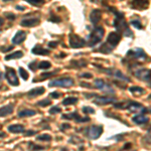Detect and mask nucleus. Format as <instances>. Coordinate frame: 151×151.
Masks as SVG:
<instances>
[{
  "instance_id": "1",
  "label": "nucleus",
  "mask_w": 151,
  "mask_h": 151,
  "mask_svg": "<svg viewBox=\"0 0 151 151\" xmlns=\"http://www.w3.org/2000/svg\"><path fill=\"white\" fill-rule=\"evenodd\" d=\"M121 40V35L118 32H110L106 41L99 47L98 52L102 53H110Z\"/></svg>"
},
{
  "instance_id": "2",
  "label": "nucleus",
  "mask_w": 151,
  "mask_h": 151,
  "mask_svg": "<svg viewBox=\"0 0 151 151\" xmlns=\"http://www.w3.org/2000/svg\"><path fill=\"white\" fill-rule=\"evenodd\" d=\"M115 13V19H114V26L116 27L117 30H119L120 32H122L125 36H132V31L130 30L128 26V23L126 22L125 17L123 14H121L120 12H117L113 10Z\"/></svg>"
},
{
  "instance_id": "3",
  "label": "nucleus",
  "mask_w": 151,
  "mask_h": 151,
  "mask_svg": "<svg viewBox=\"0 0 151 151\" xmlns=\"http://www.w3.org/2000/svg\"><path fill=\"white\" fill-rule=\"evenodd\" d=\"M104 33H105V30L102 26H96V27L91 31L90 35L88 36V41H87L88 45H89V47H94L97 43H99L100 41L103 40Z\"/></svg>"
},
{
  "instance_id": "4",
  "label": "nucleus",
  "mask_w": 151,
  "mask_h": 151,
  "mask_svg": "<svg viewBox=\"0 0 151 151\" xmlns=\"http://www.w3.org/2000/svg\"><path fill=\"white\" fill-rule=\"evenodd\" d=\"M114 107L117 109H127L129 112H132V113H138L141 114L143 112L146 111V109L142 106L140 103L137 102H127V103H120V104H115Z\"/></svg>"
},
{
  "instance_id": "5",
  "label": "nucleus",
  "mask_w": 151,
  "mask_h": 151,
  "mask_svg": "<svg viewBox=\"0 0 151 151\" xmlns=\"http://www.w3.org/2000/svg\"><path fill=\"white\" fill-rule=\"evenodd\" d=\"M74 80L72 78L65 77V78H60V79L53 80L48 83V87H63V88H70L74 86Z\"/></svg>"
},
{
  "instance_id": "6",
  "label": "nucleus",
  "mask_w": 151,
  "mask_h": 151,
  "mask_svg": "<svg viewBox=\"0 0 151 151\" xmlns=\"http://www.w3.org/2000/svg\"><path fill=\"white\" fill-rule=\"evenodd\" d=\"M69 42L70 47L73 48H81L84 47L87 45V41L82 38L81 36H79L76 33H70L69 36Z\"/></svg>"
},
{
  "instance_id": "7",
  "label": "nucleus",
  "mask_w": 151,
  "mask_h": 151,
  "mask_svg": "<svg viewBox=\"0 0 151 151\" xmlns=\"http://www.w3.org/2000/svg\"><path fill=\"white\" fill-rule=\"evenodd\" d=\"M102 133H103V126L92 125L91 127H89L87 129L86 135L90 138V139L95 140V139H98L100 136L102 135Z\"/></svg>"
},
{
  "instance_id": "8",
  "label": "nucleus",
  "mask_w": 151,
  "mask_h": 151,
  "mask_svg": "<svg viewBox=\"0 0 151 151\" xmlns=\"http://www.w3.org/2000/svg\"><path fill=\"white\" fill-rule=\"evenodd\" d=\"M146 53L143 52L142 48H134V50H129L127 52V58H132L135 60H146Z\"/></svg>"
},
{
  "instance_id": "9",
  "label": "nucleus",
  "mask_w": 151,
  "mask_h": 151,
  "mask_svg": "<svg viewBox=\"0 0 151 151\" xmlns=\"http://www.w3.org/2000/svg\"><path fill=\"white\" fill-rule=\"evenodd\" d=\"M5 77L7 79V82H8L9 85L11 86H18L19 82H18V78L17 75H16V70L12 68H6V74Z\"/></svg>"
},
{
  "instance_id": "10",
  "label": "nucleus",
  "mask_w": 151,
  "mask_h": 151,
  "mask_svg": "<svg viewBox=\"0 0 151 151\" xmlns=\"http://www.w3.org/2000/svg\"><path fill=\"white\" fill-rule=\"evenodd\" d=\"M106 73L108 76H111L113 78H116L118 80H121V81H124V82H130V79L128 77H126L125 75L123 74L122 72H120L119 70H116V69H102Z\"/></svg>"
},
{
  "instance_id": "11",
  "label": "nucleus",
  "mask_w": 151,
  "mask_h": 151,
  "mask_svg": "<svg viewBox=\"0 0 151 151\" xmlns=\"http://www.w3.org/2000/svg\"><path fill=\"white\" fill-rule=\"evenodd\" d=\"M95 86L98 88L99 90H101L102 92H104V93H106V94H114V93H115V91H114L113 88H112L110 85L107 84L105 81H103V80H101V79L95 80Z\"/></svg>"
},
{
  "instance_id": "12",
  "label": "nucleus",
  "mask_w": 151,
  "mask_h": 151,
  "mask_svg": "<svg viewBox=\"0 0 151 151\" xmlns=\"http://www.w3.org/2000/svg\"><path fill=\"white\" fill-rule=\"evenodd\" d=\"M135 77L138 78L141 81H144V82H147L148 84L150 83L151 81V70H148V69H140V70H137L135 72Z\"/></svg>"
},
{
  "instance_id": "13",
  "label": "nucleus",
  "mask_w": 151,
  "mask_h": 151,
  "mask_svg": "<svg viewBox=\"0 0 151 151\" xmlns=\"http://www.w3.org/2000/svg\"><path fill=\"white\" fill-rule=\"evenodd\" d=\"M62 118L67 119V120H75L77 123H84V122H88V121H90L89 117L82 118V117H80L79 114H77V113H70V114H67V115H63Z\"/></svg>"
},
{
  "instance_id": "14",
  "label": "nucleus",
  "mask_w": 151,
  "mask_h": 151,
  "mask_svg": "<svg viewBox=\"0 0 151 151\" xmlns=\"http://www.w3.org/2000/svg\"><path fill=\"white\" fill-rule=\"evenodd\" d=\"M40 22V19L38 17H29V18H24L21 20L20 25L23 27H32V26L38 25V23Z\"/></svg>"
},
{
  "instance_id": "15",
  "label": "nucleus",
  "mask_w": 151,
  "mask_h": 151,
  "mask_svg": "<svg viewBox=\"0 0 151 151\" xmlns=\"http://www.w3.org/2000/svg\"><path fill=\"white\" fill-rule=\"evenodd\" d=\"M25 38H26L25 31L19 30L15 33V35H14L13 38H12V43H13L14 45H21L24 40H25Z\"/></svg>"
},
{
  "instance_id": "16",
  "label": "nucleus",
  "mask_w": 151,
  "mask_h": 151,
  "mask_svg": "<svg viewBox=\"0 0 151 151\" xmlns=\"http://www.w3.org/2000/svg\"><path fill=\"white\" fill-rule=\"evenodd\" d=\"M115 101H116V98H109V97L96 96V99L94 100V103L97 104V105H100V106H104V105H107V104L114 103Z\"/></svg>"
},
{
  "instance_id": "17",
  "label": "nucleus",
  "mask_w": 151,
  "mask_h": 151,
  "mask_svg": "<svg viewBox=\"0 0 151 151\" xmlns=\"http://www.w3.org/2000/svg\"><path fill=\"white\" fill-rule=\"evenodd\" d=\"M101 18H102V11L100 9H94L91 12V14H90V20H91V22L93 24L99 23Z\"/></svg>"
},
{
  "instance_id": "18",
  "label": "nucleus",
  "mask_w": 151,
  "mask_h": 151,
  "mask_svg": "<svg viewBox=\"0 0 151 151\" xmlns=\"http://www.w3.org/2000/svg\"><path fill=\"white\" fill-rule=\"evenodd\" d=\"M132 121L135 124H137V125H142V124L147 123L148 121H149V118H148V116L141 113V114H137L136 116H134L132 118Z\"/></svg>"
},
{
  "instance_id": "19",
  "label": "nucleus",
  "mask_w": 151,
  "mask_h": 151,
  "mask_svg": "<svg viewBox=\"0 0 151 151\" xmlns=\"http://www.w3.org/2000/svg\"><path fill=\"white\" fill-rule=\"evenodd\" d=\"M8 131L10 133H13V134L25 133V129H24V126L20 125V124H13V125L8 126Z\"/></svg>"
},
{
  "instance_id": "20",
  "label": "nucleus",
  "mask_w": 151,
  "mask_h": 151,
  "mask_svg": "<svg viewBox=\"0 0 151 151\" xmlns=\"http://www.w3.org/2000/svg\"><path fill=\"white\" fill-rule=\"evenodd\" d=\"M14 110V106L12 104L5 105V106L0 108V117H6L8 115L12 114V112Z\"/></svg>"
},
{
  "instance_id": "21",
  "label": "nucleus",
  "mask_w": 151,
  "mask_h": 151,
  "mask_svg": "<svg viewBox=\"0 0 151 151\" xmlns=\"http://www.w3.org/2000/svg\"><path fill=\"white\" fill-rule=\"evenodd\" d=\"M31 52L36 55H47L50 53V50H47V48H43L42 47H40V45H35V47L31 50Z\"/></svg>"
},
{
  "instance_id": "22",
  "label": "nucleus",
  "mask_w": 151,
  "mask_h": 151,
  "mask_svg": "<svg viewBox=\"0 0 151 151\" xmlns=\"http://www.w3.org/2000/svg\"><path fill=\"white\" fill-rule=\"evenodd\" d=\"M149 2L148 1H133L130 3V6L134 9H138V10H143L148 6Z\"/></svg>"
},
{
  "instance_id": "23",
  "label": "nucleus",
  "mask_w": 151,
  "mask_h": 151,
  "mask_svg": "<svg viewBox=\"0 0 151 151\" xmlns=\"http://www.w3.org/2000/svg\"><path fill=\"white\" fill-rule=\"evenodd\" d=\"M45 92V88L43 87H38V88H35V89L30 90V91L27 92V96L28 97H37L42 95Z\"/></svg>"
},
{
  "instance_id": "24",
  "label": "nucleus",
  "mask_w": 151,
  "mask_h": 151,
  "mask_svg": "<svg viewBox=\"0 0 151 151\" xmlns=\"http://www.w3.org/2000/svg\"><path fill=\"white\" fill-rule=\"evenodd\" d=\"M36 112L35 110H30V109H24L18 112V117L19 118H26V117H31L35 116Z\"/></svg>"
},
{
  "instance_id": "25",
  "label": "nucleus",
  "mask_w": 151,
  "mask_h": 151,
  "mask_svg": "<svg viewBox=\"0 0 151 151\" xmlns=\"http://www.w3.org/2000/svg\"><path fill=\"white\" fill-rule=\"evenodd\" d=\"M129 91L133 95H135V96H140V95H143L145 93V90L141 87H131L129 89Z\"/></svg>"
},
{
  "instance_id": "26",
  "label": "nucleus",
  "mask_w": 151,
  "mask_h": 151,
  "mask_svg": "<svg viewBox=\"0 0 151 151\" xmlns=\"http://www.w3.org/2000/svg\"><path fill=\"white\" fill-rule=\"evenodd\" d=\"M23 52H20V50H17V52H14L10 53V55H6L5 57V60H13V58H22Z\"/></svg>"
},
{
  "instance_id": "27",
  "label": "nucleus",
  "mask_w": 151,
  "mask_h": 151,
  "mask_svg": "<svg viewBox=\"0 0 151 151\" xmlns=\"http://www.w3.org/2000/svg\"><path fill=\"white\" fill-rule=\"evenodd\" d=\"M78 98H76V97H68V98H65L64 101H63V105H65V106H69V105H74V104H77L78 103Z\"/></svg>"
},
{
  "instance_id": "28",
  "label": "nucleus",
  "mask_w": 151,
  "mask_h": 151,
  "mask_svg": "<svg viewBox=\"0 0 151 151\" xmlns=\"http://www.w3.org/2000/svg\"><path fill=\"white\" fill-rule=\"evenodd\" d=\"M52 67V64L47 60H42L40 62V64L37 65V69H40V70H47V69H50Z\"/></svg>"
},
{
  "instance_id": "29",
  "label": "nucleus",
  "mask_w": 151,
  "mask_h": 151,
  "mask_svg": "<svg viewBox=\"0 0 151 151\" xmlns=\"http://www.w3.org/2000/svg\"><path fill=\"white\" fill-rule=\"evenodd\" d=\"M74 67L76 68H84L87 65V62L85 60H74V62L70 63Z\"/></svg>"
},
{
  "instance_id": "30",
  "label": "nucleus",
  "mask_w": 151,
  "mask_h": 151,
  "mask_svg": "<svg viewBox=\"0 0 151 151\" xmlns=\"http://www.w3.org/2000/svg\"><path fill=\"white\" fill-rule=\"evenodd\" d=\"M38 141H45V142H48V141L52 140V136L48 135V134H41V135L37 136L36 138Z\"/></svg>"
},
{
  "instance_id": "31",
  "label": "nucleus",
  "mask_w": 151,
  "mask_h": 151,
  "mask_svg": "<svg viewBox=\"0 0 151 151\" xmlns=\"http://www.w3.org/2000/svg\"><path fill=\"white\" fill-rule=\"evenodd\" d=\"M18 72H19V75H20V77L22 78V79L24 80V81H27V80H28V78H29L28 73L26 72V70H24L23 68H19Z\"/></svg>"
},
{
  "instance_id": "32",
  "label": "nucleus",
  "mask_w": 151,
  "mask_h": 151,
  "mask_svg": "<svg viewBox=\"0 0 151 151\" xmlns=\"http://www.w3.org/2000/svg\"><path fill=\"white\" fill-rule=\"evenodd\" d=\"M52 104V101H50V99L47 98V99H43V100H41V101L40 102H37V106H40V107H47L48 106V105H50Z\"/></svg>"
},
{
  "instance_id": "33",
  "label": "nucleus",
  "mask_w": 151,
  "mask_h": 151,
  "mask_svg": "<svg viewBox=\"0 0 151 151\" xmlns=\"http://www.w3.org/2000/svg\"><path fill=\"white\" fill-rule=\"evenodd\" d=\"M62 112V108L58 106H52V108L50 109V111H48V113L52 114V115H53V114H57V113H60Z\"/></svg>"
},
{
  "instance_id": "34",
  "label": "nucleus",
  "mask_w": 151,
  "mask_h": 151,
  "mask_svg": "<svg viewBox=\"0 0 151 151\" xmlns=\"http://www.w3.org/2000/svg\"><path fill=\"white\" fill-rule=\"evenodd\" d=\"M27 3L31 4V5H40V4H43L45 1L43 0H25Z\"/></svg>"
},
{
  "instance_id": "35",
  "label": "nucleus",
  "mask_w": 151,
  "mask_h": 151,
  "mask_svg": "<svg viewBox=\"0 0 151 151\" xmlns=\"http://www.w3.org/2000/svg\"><path fill=\"white\" fill-rule=\"evenodd\" d=\"M29 145H30V149L32 151H38V150H43L45 149V147H41V146H38V145H35L33 144V143L29 142Z\"/></svg>"
},
{
  "instance_id": "36",
  "label": "nucleus",
  "mask_w": 151,
  "mask_h": 151,
  "mask_svg": "<svg viewBox=\"0 0 151 151\" xmlns=\"http://www.w3.org/2000/svg\"><path fill=\"white\" fill-rule=\"evenodd\" d=\"M83 112H84L85 114H94L95 113V110L93 108H91V107H87V106H85V107H83Z\"/></svg>"
},
{
  "instance_id": "37",
  "label": "nucleus",
  "mask_w": 151,
  "mask_h": 151,
  "mask_svg": "<svg viewBox=\"0 0 151 151\" xmlns=\"http://www.w3.org/2000/svg\"><path fill=\"white\" fill-rule=\"evenodd\" d=\"M131 24L134 26V27L138 28V29H141L142 28V24L139 20H131Z\"/></svg>"
},
{
  "instance_id": "38",
  "label": "nucleus",
  "mask_w": 151,
  "mask_h": 151,
  "mask_svg": "<svg viewBox=\"0 0 151 151\" xmlns=\"http://www.w3.org/2000/svg\"><path fill=\"white\" fill-rule=\"evenodd\" d=\"M48 20H50V21H52V22H60V21H62V19L58 17V16L53 15V14L52 13V16H50V17L48 18Z\"/></svg>"
},
{
  "instance_id": "39",
  "label": "nucleus",
  "mask_w": 151,
  "mask_h": 151,
  "mask_svg": "<svg viewBox=\"0 0 151 151\" xmlns=\"http://www.w3.org/2000/svg\"><path fill=\"white\" fill-rule=\"evenodd\" d=\"M144 141L149 145H151V130L148 131V133L144 136Z\"/></svg>"
},
{
  "instance_id": "40",
  "label": "nucleus",
  "mask_w": 151,
  "mask_h": 151,
  "mask_svg": "<svg viewBox=\"0 0 151 151\" xmlns=\"http://www.w3.org/2000/svg\"><path fill=\"white\" fill-rule=\"evenodd\" d=\"M57 73V70L55 72H52V73H43L42 75H41V78L42 79H47V78H50V77H52V76H53Z\"/></svg>"
},
{
  "instance_id": "41",
  "label": "nucleus",
  "mask_w": 151,
  "mask_h": 151,
  "mask_svg": "<svg viewBox=\"0 0 151 151\" xmlns=\"http://www.w3.org/2000/svg\"><path fill=\"white\" fill-rule=\"evenodd\" d=\"M130 149H132V144L131 143H127V144L124 145V147L122 148L121 151H130Z\"/></svg>"
},
{
  "instance_id": "42",
  "label": "nucleus",
  "mask_w": 151,
  "mask_h": 151,
  "mask_svg": "<svg viewBox=\"0 0 151 151\" xmlns=\"http://www.w3.org/2000/svg\"><path fill=\"white\" fill-rule=\"evenodd\" d=\"M5 16L9 19V20H14L15 17H16V16L14 15L13 13H10V12H8V13H5Z\"/></svg>"
},
{
  "instance_id": "43",
  "label": "nucleus",
  "mask_w": 151,
  "mask_h": 151,
  "mask_svg": "<svg viewBox=\"0 0 151 151\" xmlns=\"http://www.w3.org/2000/svg\"><path fill=\"white\" fill-rule=\"evenodd\" d=\"M58 45V41H50V42H48V47H50V48L57 47Z\"/></svg>"
},
{
  "instance_id": "44",
  "label": "nucleus",
  "mask_w": 151,
  "mask_h": 151,
  "mask_svg": "<svg viewBox=\"0 0 151 151\" xmlns=\"http://www.w3.org/2000/svg\"><path fill=\"white\" fill-rule=\"evenodd\" d=\"M50 96L52 97V98H53V99H58V97L60 96V94L58 93V92H52V93H50Z\"/></svg>"
},
{
  "instance_id": "45",
  "label": "nucleus",
  "mask_w": 151,
  "mask_h": 151,
  "mask_svg": "<svg viewBox=\"0 0 151 151\" xmlns=\"http://www.w3.org/2000/svg\"><path fill=\"white\" fill-rule=\"evenodd\" d=\"M35 60H33L32 63H30V64H29V65H28L29 69L32 70H36V68L35 67Z\"/></svg>"
},
{
  "instance_id": "46",
  "label": "nucleus",
  "mask_w": 151,
  "mask_h": 151,
  "mask_svg": "<svg viewBox=\"0 0 151 151\" xmlns=\"http://www.w3.org/2000/svg\"><path fill=\"white\" fill-rule=\"evenodd\" d=\"M82 78H87V79H91L93 76H92V74H88V73H85V74H82L81 75Z\"/></svg>"
},
{
  "instance_id": "47",
  "label": "nucleus",
  "mask_w": 151,
  "mask_h": 151,
  "mask_svg": "<svg viewBox=\"0 0 151 151\" xmlns=\"http://www.w3.org/2000/svg\"><path fill=\"white\" fill-rule=\"evenodd\" d=\"M70 124H63V125L60 126V129L64 131V129H67V128H70Z\"/></svg>"
},
{
  "instance_id": "48",
  "label": "nucleus",
  "mask_w": 151,
  "mask_h": 151,
  "mask_svg": "<svg viewBox=\"0 0 151 151\" xmlns=\"http://www.w3.org/2000/svg\"><path fill=\"white\" fill-rule=\"evenodd\" d=\"M35 133H36L35 131H32V130H31V131H27V132L25 131V133H24V134H25L26 136H29V135H35Z\"/></svg>"
},
{
  "instance_id": "49",
  "label": "nucleus",
  "mask_w": 151,
  "mask_h": 151,
  "mask_svg": "<svg viewBox=\"0 0 151 151\" xmlns=\"http://www.w3.org/2000/svg\"><path fill=\"white\" fill-rule=\"evenodd\" d=\"M3 24H4V19L2 17H0V26L3 25Z\"/></svg>"
},
{
  "instance_id": "50",
  "label": "nucleus",
  "mask_w": 151,
  "mask_h": 151,
  "mask_svg": "<svg viewBox=\"0 0 151 151\" xmlns=\"http://www.w3.org/2000/svg\"><path fill=\"white\" fill-rule=\"evenodd\" d=\"M16 8H18V10H21V11L24 10V7H22V6H19V5L16 6Z\"/></svg>"
},
{
  "instance_id": "51",
  "label": "nucleus",
  "mask_w": 151,
  "mask_h": 151,
  "mask_svg": "<svg viewBox=\"0 0 151 151\" xmlns=\"http://www.w3.org/2000/svg\"><path fill=\"white\" fill-rule=\"evenodd\" d=\"M5 136H6V134L4 133V132H0V138H1V137H5Z\"/></svg>"
},
{
  "instance_id": "52",
  "label": "nucleus",
  "mask_w": 151,
  "mask_h": 151,
  "mask_svg": "<svg viewBox=\"0 0 151 151\" xmlns=\"http://www.w3.org/2000/svg\"><path fill=\"white\" fill-rule=\"evenodd\" d=\"M2 79H3V74H2V73H0V81H1Z\"/></svg>"
},
{
  "instance_id": "53",
  "label": "nucleus",
  "mask_w": 151,
  "mask_h": 151,
  "mask_svg": "<svg viewBox=\"0 0 151 151\" xmlns=\"http://www.w3.org/2000/svg\"><path fill=\"white\" fill-rule=\"evenodd\" d=\"M149 98H151V95H150V96H149Z\"/></svg>"
}]
</instances>
